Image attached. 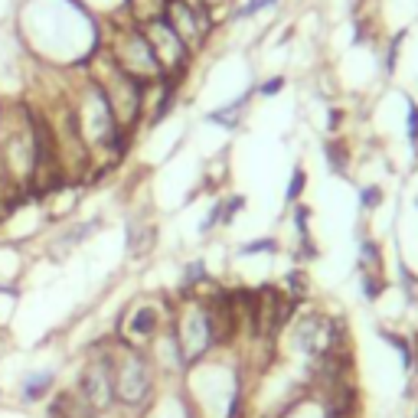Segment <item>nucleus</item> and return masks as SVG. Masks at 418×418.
<instances>
[{"mask_svg": "<svg viewBox=\"0 0 418 418\" xmlns=\"http://www.w3.org/2000/svg\"><path fill=\"white\" fill-rule=\"evenodd\" d=\"M405 36H409V33L399 29V33L386 43V56H382V76L386 79H392L396 76V69H399V56H402V43H405Z\"/></svg>", "mask_w": 418, "mask_h": 418, "instance_id": "obj_17", "label": "nucleus"}, {"mask_svg": "<svg viewBox=\"0 0 418 418\" xmlns=\"http://www.w3.org/2000/svg\"><path fill=\"white\" fill-rule=\"evenodd\" d=\"M409 418H418V412H412V415H409Z\"/></svg>", "mask_w": 418, "mask_h": 418, "instance_id": "obj_29", "label": "nucleus"}, {"mask_svg": "<svg viewBox=\"0 0 418 418\" xmlns=\"http://www.w3.org/2000/svg\"><path fill=\"white\" fill-rule=\"evenodd\" d=\"M53 389H56V370H33L20 379L17 396L23 405H39L53 396Z\"/></svg>", "mask_w": 418, "mask_h": 418, "instance_id": "obj_9", "label": "nucleus"}, {"mask_svg": "<svg viewBox=\"0 0 418 418\" xmlns=\"http://www.w3.org/2000/svg\"><path fill=\"white\" fill-rule=\"evenodd\" d=\"M281 291H285L295 304H304L307 297H311V275H307L304 265H295L285 271V285H281Z\"/></svg>", "mask_w": 418, "mask_h": 418, "instance_id": "obj_14", "label": "nucleus"}, {"mask_svg": "<svg viewBox=\"0 0 418 418\" xmlns=\"http://www.w3.org/2000/svg\"><path fill=\"white\" fill-rule=\"evenodd\" d=\"M163 20L170 23V29L183 39V46L190 49V53H200L209 43V33L216 29L213 17H209L196 0H170Z\"/></svg>", "mask_w": 418, "mask_h": 418, "instance_id": "obj_6", "label": "nucleus"}, {"mask_svg": "<svg viewBox=\"0 0 418 418\" xmlns=\"http://www.w3.org/2000/svg\"><path fill=\"white\" fill-rule=\"evenodd\" d=\"M108 27H112V33L104 39L108 59L121 69L124 76H131L134 82H141L144 88L157 86L163 79V69H161V62H157V56H154L151 43L144 36V29L128 23V20H114Z\"/></svg>", "mask_w": 418, "mask_h": 418, "instance_id": "obj_2", "label": "nucleus"}, {"mask_svg": "<svg viewBox=\"0 0 418 418\" xmlns=\"http://www.w3.org/2000/svg\"><path fill=\"white\" fill-rule=\"evenodd\" d=\"M323 161H327V170L333 173V177H350V163H353V151H350V144L343 141V137H327L323 141Z\"/></svg>", "mask_w": 418, "mask_h": 418, "instance_id": "obj_12", "label": "nucleus"}, {"mask_svg": "<svg viewBox=\"0 0 418 418\" xmlns=\"http://www.w3.org/2000/svg\"><path fill=\"white\" fill-rule=\"evenodd\" d=\"M415 206H418V200H415Z\"/></svg>", "mask_w": 418, "mask_h": 418, "instance_id": "obj_31", "label": "nucleus"}, {"mask_svg": "<svg viewBox=\"0 0 418 418\" xmlns=\"http://www.w3.org/2000/svg\"><path fill=\"white\" fill-rule=\"evenodd\" d=\"M72 392L86 402L88 409H95L98 415L112 418V412L118 409V402H114V382H112V337L102 340L92 350V356H88L82 372H79Z\"/></svg>", "mask_w": 418, "mask_h": 418, "instance_id": "obj_3", "label": "nucleus"}, {"mask_svg": "<svg viewBox=\"0 0 418 418\" xmlns=\"http://www.w3.org/2000/svg\"><path fill=\"white\" fill-rule=\"evenodd\" d=\"M0 399H4V389H0Z\"/></svg>", "mask_w": 418, "mask_h": 418, "instance_id": "obj_30", "label": "nucleus"}, {"mask_svg": "<svg viewBox=\"0 0 418 418\" xmlns=\"http://www.w3.org/2000/svg\"><path fill=\"white\" fill-rule=\"evenodd\" d=\"M141 29H144V36H147V43H151L157 62H161L163 76H177V79L190 76L193 53L183 46V39L173 33L167 20H154V23H147V27H141Z\"/></svg>", "mask_w": 418, "mask_h": 418, "instance_id": "obj_7", "label": "nucleus"}, {"mask_svg": "<svg viewBox=\"0 0 418 418\" xmlns=\"http://www.w3.org/2000/svg\"><path fill=\"white\" fill-rule=\"evenodd\" d=\"M396 271H399V288L409 304H418V275L405 265V258H396Z\"/></svg>", "mask_w": 418, "mask_h": 418, "instance_id": "obj_18", "label": "nucleus"}, {"mask_svg": "<svg viewBox=\"0 0 418 418\" xmlns=\"http://www.w3.org/2000/svg\"><path fill=\"white\" fill-rule=\"evenodd\" d=\"M161 372L147 356V350L128 346V343L112 337V382H114V402L118 409L141 415L157 396L161 386Z\"/></svg>", "mask_w": 418, "mask_h": 418, "instance_id": "obj_1", "label": "nucleus"}, {"mask_svg": "<svg viewBox=\"0 0 418 418\" xmlns=\"http://www.w3.org/2000/svg\"><path fill=\"white\" fill-rule=\"evenodd\" d=\"M307 183H311V177H307V170L297 163L295 170H291V177H288V190H285V203H288V206H295V203L304 200Z\"/></svg>", "mask_w": 418, "mask_h": 418, "instance_id": "obj_16", "label": "nucleus"}, {"mask_svg": "<svg viewBox=\"0 0 418 418\" xmlns=\"http://www.w3.org/2000/svg\"><path fill=\"white\" fill-rule=\"evenodd\" d=\"M173 307H161L154 297H144V301H134L128 311L118 317V330H114V340L128 343V346H137V350H147L157 337L163 333V327L170 323Z\"/></svg>", "mask_w": 418, "mask_h": 418, "instance_id": "obj_5", "label": "nucleus"}, {"mask_svg": "<svg viewBox=\"0 0 418 418\" xmlns=\"http://www.w3.org/2000/svg\"><path fill=\"white\" fill-rule=\"evenodd\" d=\"M356 271H386V255H382V242L360 226L356 232Z\"/></svg>", "mask_w": 418, "mask_h": 418, "instance_id": "obj_11", "label": "nucleus"}, {"mask_svg": "<svg viewBox=\"0 0 418 418\" xmlns=\"http://www.w3.org/2000/svg\"><path fill=\"white\" fill-rule=\"evenodd\" d=\"M167 4H170V0H128L124 20L134 23V27H147V23H154V20H163Z\"/></svg>", "mask_w": 418, "mask_h": 418, "instance_id": "obj_13", "label": "nucleus"}, {"mask_svg": "<svg viewBox=\"0 0 418 418\" xmlns=\"http://www.w3.org/2000/svg\"><path fill=\"white\" fill-rule=\"evenodd\" d=\"M405 141H409L412 154L418 157V102L405 98Z\"/></svg>", "mask_w": 418, "mask_h": 418, "instance_id": "obj_20", "label": "nucleus"}, {"mask_svg": "<svg viewBox=\"0 0 418 418\" xmlns=\"http://www.w3.org/2000/svg\"><path fill=\"white\" fill-rule=\"evenodd\" d=\"M170 330L180 343V353L187 366L206 360L209 353L216 350L213 346V333H209V321H206V307H203V297H183L180 307H173L170 317Z\"/></svg>", "mask_w": 418, "mask_h": 418, "instance_id": "obj_4", "label": "nucleus"}, {"mask_svg": "<svg viewBox=\"0 0 418 418\" xmlns=\"http://www.w3.org/2000/svg\"><path fill=\"white\" fill-rule=\"evenodd\" d=\"M255 86L245 88L238 98H232L229 104H222V108H216V112L206 114L209 124H219V128H226V131H238L242 124H245V112L252 108V102H255Z\"/></svg>", "mask_w": 418, "mask_h": 418, "instance_id": "obj_8", "label": "nucleus"}, {"mask_svg": "<svg viewBox=\"0 0 418 418\" xmlns=\"http://www.w3.org/2000/svg\"><path fill=\"white\" fill-rule=\"evenodd\" d=\"M278 238H252L245 245H238V255L252 258V255H278Z\"/></svg>", "mask_w": 418, "mask_h": 418, "instance_id": "obj_22", "label": "nucleus"}, {"mask_svg": "<svg viewBox=\"0 0 418 418\" xmlns=\"http://www.w3.org/2000/svg\"><path fill=\"white\" fill-rule=\"evenodd\" d=\"M311 216H314V209L307 206V203H295V206H291V222H295V236L297 238L314 236L311 232Z\"/></svg>", "mask_w": 418, "mask_h": 418, "instance_id": "obj_21", "label": "nucleus"}, {"mask_svg": "<svg viewBox=\"0 0 418 418\" xmlns=\"http://www.w3.org/2000/svg\"><path fill=\"white\" fill-rule=\"evenodd\" d=\"M343 118H346V112H343L340 104H330V108H327V131H330V137L333 134H340Z\"/></svg>", "mask_w": 418, "mask_h": 418, "instance_id": "obj_27", "label": "nucleus"}, {"mask_svg": "<svg viewBox=\"0 0 418 418\" xmlns=\"http://www.w3.org/2000/svg\"><path fill=\"white\" fill-rule=\"evenodd\" d=\"M154 242H157V226H154V222H147L144 216L128 219V226H124V245H128V252H131L134 258L147 255L154 248Z\"/></svg>", "mask_w": 418, "mask_h": 418, "instance_id": "obj_10", "label": "nucleus"}, {"mask_svg": "<svg viewBox=\"0 0 418 418\" xmlns=\"http://www.w3.org/2000/svg\"><path fill=\"white\" fill-rule=\"evenodd\" d=\"M275 4H281V0H268V7H275Z\"/></svg>", "mask_w": 418, "mask_h": 418, "instance_id": "obj_28", "label": "nucleus"}, {"mask_svg": "<svg viewBox=\"0 0 418 418\" xmlns=\"http://www.w3.org/2000/svg\"><path fill=\"white\" fill-rule=\"evenodd\" d=\"M295 262L297 265H311V262H317L321 258V245L314 242V236H307V238H297V245H295Z\"/></svg>", "mask_w": 418, "mask_h": 418, "instance_id": "obj_23", "label": "nucleus"}, {"mask_svg": "<svg viewBox=\"0 0 418 418\" xmlns=\"http://www.w3.org/2000/svg\"><path fill=\"white\" fill-rule=\"evenodd\" d=\"M245 209V196L242 193H232V196H222V229L232 226V219Z\"/></svg>", "mask_w": 418, "mask_h": 418, "instance_id": "obj_25", "label": "nucleus"}, {"mask_svg": "<svg viewBox=\"0 0 418 418\" xmlns=\"http://www.w3.org/2000/svg\"><path fill=\"white\" fill-rule=\"evenodd\" d=\"M386 203V190L379 183H363L360 187V209L363 213H376V209Z\"/></svg>", "mask_w": 418, "mask_h": 418, "instance_id": "obj_19", "label": "nucleus"}, {"mask_svg": "<svg viewBox=\"0 0 418 418\" xmlns=\"http://www.w3.org/2000/svg\"><path fill=\"white\" fill-rule=\"evenodd\" d=\"M285 86H288V79L281 76V72H275V76H268L262 86H255V95H258V98H275Z\"/></svg>", "mask_w": 418, "mask_h": 418, "instance_id": "obj_26", "label": "nucleus"}, {"mask_svg": "<svg viewBox=\"0 0 418 418\" xmlns=\"http://www.w3.org/2000/svg\"><path fill=\"white\" fill-rule=\"evenodd\" d=\"M216 229H222V196H216V200L209 203V213H206V219L200 222V236L206 238V236H213Z\"/></svg>", "mask_w": 418, "mask_h": 418, "instance_id": "obj_24", "label": "nucleus"}, {"mask_svg": "<svg viewBox=\"0 0 418 418\" xmlns=\"http://www.w3.org/2000/svg\"><path fill=\"white\" fill-rule=\"evenodd\" d=\"M356 275H360V291H363V297H366L370 304L382 301V295L389 291V278H386V271H356Z\"/></svg>", "mask_w": 418, "mask_h": 418, "instance_id": "obj_15", "label": "nucleus"}]
</instances>
